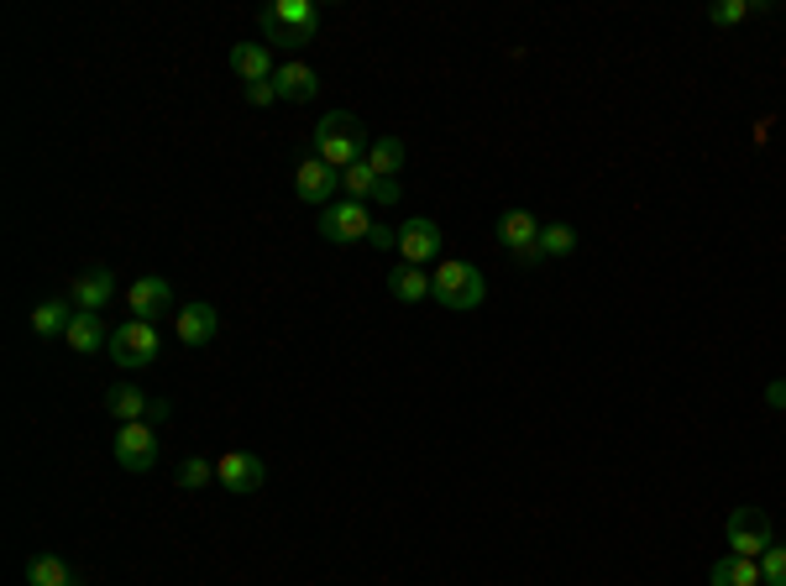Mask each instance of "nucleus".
Masks as SVG:
<instances>
[{
	"mask_svg": "<svg viewBox=\"0 0 786 586\" xmlns=\"http://www.w3.org/2000/svg\"><path fill=\"white\" fill-rule=\"evenodd\" d=\"M389 294L399 305H419V299H430V278H425L419 267H410V262H399L389 273Z\"/></svg>",
	"mask_w": 786,
	"mask_h": 586,
	"instance_id": "nucleus-21",
	"label": "nucleus"
},
{
	"mask_svg": "<svg viewBox=\"0 0 786 586\" xmlns=\"http://www.w3.org/2000/svg\"><path fill=\"white\" fill-rule=\"evenodd\" d=\"M216 330H220V314H216V305H205V299H195V305H184L174 314V335L184 346H210Z\"/></svg>",
	"mask_w": 786,
	"mask_h": 586,
	"instance_id": "nucleus-12",
	"label": "nucleus"
},
{
	"mask_svg": "<svg viewBox=\"0 0 786 586\" xmlns=\"http://www.w3.org/2000/svg\"><path fill=\"white\" fill-rule=\"evenodd\" d=\"M341 184L351 189V199H372V189H378V174H372L368 163H357V168H347V174H341Z\"/></svg>",
	"mask_w": 786,
	"mask_h": 586,
	"instance_id": "nucleus-28",
	"label": "nucleus"
},
{
	"mask_svg": "<svg viewBox=\"0 0 786 586\" xmlns=\"http://www.w3.org/2000/svg\"><path fill=\"white\" fill-rule=\"evenodd\" d=\"M210 482H216V461H184V466H178V487H184V493H195V487H210Z\"/></svg>",
	"mask_w": 786,
	"mask_h": 586,
	"instance_id": "nucleus-26",
	"label": "nucleus"
},
{
	"mask_svg": "<svg viewBox=\"0 0 786 586\" xmlns=\"http://www.w3.org/2000/svg\"><path fill=\"white\" fill-rule=\"evenodd\" d=\"M74 299H64V294H53V299H43V305L32 309V335L37 341H64L68 325H74Z\"/></svg>",
	"mask_w": 786,
	"mask_h": 586,
	"instance_id": "nucleus-13",
	"label": "nucleus"
},
{
	"mask_svg": "<svg viewBox=\"0 0 786 586\" xmlns=\"http://www.w3.org/2000/svg\"><path fill=\"white\" fill-rule=\"evenodd\" d=\"M110 362L121 372H142L157 362V351H163V341H157V325H148V320H127V325L110 330Z\"/></svg>",
	"mask_w": 786,
	"mask_h": 586,
	"instance_id": "nucleus-3",
	"label": "nucleus"
},
{
	"mask_svg": "<svg viewBox=\"0 0 786 586\" xmlns=\"http://www.w3.org/2000/svg\"><path fill=\"white\" fill-rule=\"evenodd\" d=\"M765 403H771V409H786V383H771V388H765Z\"/></svg>",
	"mask_w": 786,
	"mask_h": 586,
	"instance_id": "nucleus-32",
	"label": "nucleus"
},
{
	"mask_svg": "<svg viewBox=\"0 0 786 586\" xmlns=\"http://www.w3.org/2000/svg\"><path fill=\"white\" fill-rule=\"evenodd\" d=\"M68 294H74V309L100 314V309L116 299V278H110L106 267H89V273H79V278H74V288H68Z\"/></svg>",
	"mask_w": 786,
	"mask_h": 586,
	"instance_id": "nucleus-16",
	"label": "nucleus"
},
{
	"mask_svg": "<svg viewBox=\"0 0 786 586\" xmlns=\"http://www.w3.org/2000/svg\"><path fill=\"white\" fill-rule=\"evenodd\" d=\"M571 252H577V231H571L567 220L541 225V257H571Z\"/></svg>",
	"mask_w": 786,
	"mask_h": 586,
	"instance_id": "nucleus-24",
	"label": "nucleus"
},
{
	"mask_svg": "<svg viewBox=\"0 0 786 586\" xmlns=\"http://www.w3.org/2000/svg\"><path fill=\"white\" fill-rule=\"evenodd\" d=\"M241 95H247V106H273L279 95H273V79H262V85H241Z\"/></svg>",
	"mask_w": 786,
	"mask_h": 586,
	"instance_id": "nucleus-29",
	"label": "nucleus"
},
{
	"mask_svg": "<svg viewBox=\"0 0 786 586\" xmlns=\"http://www.w3.org/2000/svg\"><path fill=\"white\" fill-rule=\"evenodd\" d=\"M761 582L765 586H786V544H771L761 555Z\"/></svg>",
	"mask_w": 786,
	"mask_h": 586,
	"instance_id": "nucleus-27",
	"label": "nucleus"
},
{
	"mask_svg": "<svg viewBox=\"0 0 786 586\" xmlns=\"http://www.w3.org/2000/svg\"><path fill=\"white\" fill-rule=\"evenodd\" d=\"M106 409L121 419V424H137V419H148V409H153V398L137 388V383H110L106 388Z\"/></svg>",
	"mask_w": 786,
	"mask_h": 586,
	"instance_id": "nucleus-18",
	"label": "nucleus"
},
{
	"mask_svg": "<svg viewBox=\"0 0 786 586\" xmlns=\"http://www.w3.org/2000/svg\"><path fill=\"white\" fill-rule=\"evenodd\" d=\"M368 131L357 115L347 110H330L326 121H315V157H326L330 168H357V163H368Z\"/></svg>",
	"mask_w": 786,
	"mask_h": 586,
	"instance_id": "nucleus-1",
	"label": "nucleus"
},
{
	"mask_svg": "<svg viewBox=\"0 0 786 586\" xmlns=\"http://www.w3.org/2000/svg\"><path fill=\"white\" fill-rule=\"evenodd\" d=\"M430 299L446 309H457V314H467V309H478L482 299H488V278H482L472 262H440L436 267V278H430Z\"/></svg>",
	"mask_w": 786,
	"mask_h": 586,
	"instance_id": "nucleus-2",
	"label": "nucleus"
},
{
	"mask_svg": "<svg viewBox=\"0 0 786 586\" xmlns=\"http://www.w3.org/2000/svg\"><path fill=\"white\" fill-rule=\"evenodd\" d=\"M68 346L79 351V356H89V351H106L110 346V330H106V320L100 314H89V309H79L74 314V325H68V335H64Z\"/></svg>",
	"mask_w": 786,
	"mask_h": 586,
	"instance_id": "nucleus-19",
	"label": "nucleus"
},
{
	"mask_svg": "<svg viewBox=\"0 0 786 586\" xmlns=\"http://www.w3.org/2000/svg\"><path fill=\"white\" fill-rule=\"evenodd\" d=\"M336 189H341V168H330L326 157H305L294 168V195L305 199V204H315V210H330Z\"/></svg>",
	"mask_w": 786,
	"mask_h": 586,
	"instance_id": "nucleus-6",
	"label": "nucleus"
},
{
	"mask_svg": "<svg viewBox=\"0 0 786 586\" xmlns=\"http://www.w3.org/2000/svg\"><path fill=\"white\" fill-rule=\"evenodd\" d=\"M163 424V419H168V398H153V409H148V419H142V424Z\"/></svg>",
	"mask_w": 786,
	"mask_h": 586,
	"instance_id": "nucleus-33",
	"label": "nucleus"
},
{
	"mask_svg": "<svg viewBox=\"0 0 786 586\" xmlns=\"http://www.w3.org/2000/svg\"><path fill=\"white\" fill-rule=\"evenodd\" d=\"M771 544H776V534H771V513L765 508H734L729 513V555L761 561Z\"/></svg>",
	"mask_w": 786,
	"mask_h": 586,
	"instance_id": "nucleus-5",
	"label": "nucleus"
},
{
	"mask_svg": "<svg viewBox=\"0 0 786 586\" xmlns=\"http://www.w3.org/2000/svg\"><path fill=\"white\" fill-rule=\"evenodd\" d=\"M231 68H237L241 85H262V79H273V47L268 43H237L231 47Z\"/></svg>",
	"mask_w": 786,
	"mask_h": 586,
	"instance_id": "nucleus-17",
	"label": "nucleus"
},
{
	"mask_svg": "<svg viewBox=\"0 0 786 586\" xmlns=\"http://www.w3.org/2000/svg\"><path fill=\"white\" fill-rule=\"evenodd\" d=\"M499 241L503 252H514V262H546L541 257V220L530 215V210H503L499 215Z\"/></svg>",
	"mask_w": 786,
	"mask_h": 586,
	"instance_id": "nucleus-7",
	"label": "nucleus"
},
{
	"mask_svg": "<svg viewBox=\"0 0 786 586\" xmlns=\"http://www.w3.org/2000/svg\"><path fill=\"white\" fill-rule=\"evenodd\" d=\"M216 482L231 498H247V493H258L262 482H268V466H262V456H252V451H226V456L216 461Z\"/></svg>",
	"mask_w": 786,
	"mask_h": 586,
	"instance_id": "nucleus-9",
	"label": "nucleus"
},
{
	"mask_svg": "<svg viewBox=\"0 0 786 586\" xmlns=\"http://www.w3.org/2000/svg\"><path fill=\"white\" fill-rule=\"evenodd\" d=\"M26 586H79L74 565L58 561V555H32L26 561Z\"/></svg>",
	"mask_w": 786,
	"mask_h": 586,
	"instance_id": "nucleus-20",
	"label": "nucleus"
},
{
	"mask_svg": "<svg viewBox=\"0 0 786 586\" xmlns=\"http://www.w3.org/2000/svg\"><path fill=\"white\" fill-rule=\"evenodd\" d=\"M262 26H284V32H320V11L309 0H273L258 16Z\"/></svg>",
	"mask_w": 786,
	"mask_h": 586,
	"instance_id": "nucleus-14",
	"label": "nucleus"
},
{
	"mask_svg": "<svg viewBox=\"0 0 786 586\" xmlns=\"http://www.w3.org/2000/svg\"><path fill=\"white\" fill-rule=\"evenodd\" d=\"M404 157L410 153H404V142H399V136H378V142L368 147V168L378 178H399L404 174Z\"/></svg>",
	"mask_w": 786,
	"mask_h": 586,
	"instance_id": "nucleus-23",
	"label": "nucleus"
},
{
	"mask_svg": "<svg viewBox=\"0 0 786 586\" xmlns=\"http://www.w3.org/2000/svg\"><path fill=\"white\" fill-rule=\"evenodd\" d=\"M116 461L127 466V472H153L157 466V430L153 424H121L116 430Z\"/></svg>",
	"mask_w": 786,
	"mask_h": 586,
	"instance_id": "nucleus-10",
	"label": "nucleus"
},
{
	"mask_svg": "<svg viewBox=\"0 0 786 586\" xmlns=\"http://www.w3.org/2000/svg\"><path fill=\"white\" fill-rule=\"evenodd\" d=\"M174 305V283L168 278H153V273H148V278H137L127 288V309H131V320H148V325H153L157 314H163V309Z\"/></svg>",
	"mask_w": 786,
	"mask_h": 586,
	"instance_id": "nucleus-11",
	"label": "nucleus"
},
{
	"mask_svg": "<svg viewBox=\"0 0 786 586\" xmlns=\"http://www.w3.org/2000/svg\"><path fill=\"white\" fill-rule=\"evenodd\" d=\"M765 0H723V5H713L708 11V22L713 26H734V22H750V16H761Z\"/></svg>",
	"mask_w": 786,
	"mask_h": 586,
	"instance_id": "nucleus-25",
	"label": "nucleus"
},
{
	"mask_svg": "<svg viewBox=\"0 0 786 586\" xmlns=\"http://www.w3.org/2000/svg\"><path fill=\"white\" fill-rule=\"evenodd\" d=\"M372 225L378 220L368 215V204L362 199H341V204H330V210H320L315 215V231L330 241V246H351V241H368Z\"/></svg>",
	"mask_w": 786,
	"mask_h": 586,
	"instance_id": "nucleus-4",
	"label": "nucleus"
},
{
	"mask_svg": "<svg viewBox=\"0 0 786 586\" xmlns=\"http://www.w3.org/2000/svg\"><path fill=\"white\" fill-rule=\"evenodd\" d=\"M372 246H399V231H389V225H372Z\"/></svg>",
	"mask_w": 786,
	"mask_h": 586,
	"instance_id": "nucleus-31",
	"label": "nucleus"
},
{
	"mask_svg": "<svg viewBox=\"0 0 786 586\" xmlns=\"http://www.w3.org/2000/svg\"><path fill=\"white\" fill-rule=\"evenodd\" d=\"M440 252H446V236H440L436 220L410 215L404 225H399V257L410 262V267H425V262H436Z\"/></svg>",
	"mask_w": 786,
	"mask_h": 586,
	"instance_id": "nucleus-8",
	"label": "nucleus"
},
{
	"mask_svg": "<svg viewBox=\"0 0 786 586\" xmlns=\"http://www.w3.org/2000/svg\"><path fill=\"white\" fill-rule=\"evenodd\" d=\"M372 199H378V204H399V199H404V189H399V178H378V189H372Z\"/></svg>",
	"mask_w": 786,
	"mask_h": 586,
	"instance_id": "nucleus-30",
	"label": "nucleus"
},
{
	"mask_svg": "<svg viewBox=\"0 0 786 586\" xmlns=\"http://www.w3.org/2000/svg\"><path fill=\"white\" fill-rule=\"evenodd\" d=\"M713 586H765L761 582V561H744V555H723L713 571H708Z\"/></svg>",
	"mask_w": 786,
	"mask_h": 586,
	"instance_id": "nucleus-22",
	"label": "nucleus"
},
{
	"mask_svg": "<svg viewBox=\"0 0 786 586\" xmlns=\"http://www.w3.org/2000/svg\"><path fill=\"white\" fill-rule=\"evenodd\" d=\"M315 89H320V74L309 64L284 58V64L273 68V95H279V100H315Z\"/></svg>",
	"mask_w": 786,
	"mask_h": 586,
	"instance_id": "nucleus-15",
	"label": "nucleus"
}]
</instances>
